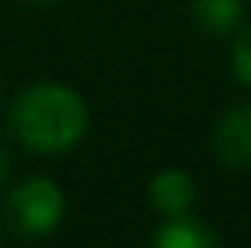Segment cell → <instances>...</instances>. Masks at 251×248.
<instances>
[{
    "label": "cell",
    "mask_w": 251,
    "mask_h": 248,
    "mask_svg": "<svg viewBox=\"0 0 251 248\" xmlns=\"http://www.w3.org/2000/svg\"><path fill=\"white\" fill-rule=\"evenodd\" d=\"M92 112L78 88L68 82H34L21 88L7 109L10 136L31 153L58 157L75 150L88 133Z\"/></svg>",
    "instance_id": "6da1fadb"
},
{
    "label": "cell",
    "mask_w": 251,
    "mask_h": 248,
    "mask_svg": "<svg viewBox=\"0 0 251 248\" xmlns=\"http://www.w3.org/2000/svg\"><path fill=\"white\" fill-rule=\"evenodd\" d=\"M0 211H3V224L17 238H44L65 218V191L54 177L34 173L17 180L3 194Z\"/></svg>",
    "instance_id": "7a4b0ae2"
},
{
    "label": "cell",
    "mask_w": 251,
    "mask_h": 248,
    "mask_svg": "<svg viewBox=\"0 0 251 248\" xmlns=\"http://www.w3.org/2000/svg\"><path fill=\"white\" fill-rule=\"evenodd\" d=\"M210 153L227 170H251V102L231 106L210 129Z\"/></svg>",
    "instance_id": "3957f363"
},
{
    "label": "cell",
    "mask_w": 251,
    "mask_h": 248,
    "mask_svg": "<svg viewBox=\"0 0 251 248\" xmlns=\"http://www.w3.org/2000/svg\"><path fill=\"white\" fill-rule=\"evenodd\" d=\"M146 197H150V207L163 218L190 214V207L197 204V180L183 166H163L150 177Z\"/></svg>",
    "instance_id": "277c9868"
},
{
    "label": "cell",
    "mask_w": 251,
    "mask_h": 248,
    "mask_svg": "<svg viewBox=\"0 0 251 248\" xmlns=\"http://www.w3.org/2000/svg\"><path fill=\"white\" fill-rule=\"evenodd\" d=\"M190 17L207 38H231L245 24V0H190Z\"/></svg>",
    "instance_id": "5b68a950"
},
{
    "label": "cell",
    "mask_w": 251,
    "mask_h": 248,
    "mask_svg": "<svg viewBox=\"0 0 251 248\" xmlns=\"http://www.w3.org/2000/svg\"><path fill=\"white\" fill-rule=\"evenodd\" d=\"M150 248H221V242L204 221L180 214V218H163Z\"/></svg>",
    "instance_id": "8992f818"
},
{
    "label": "cell",
    "mask_w": 251,
    "mask_h": 248,
    "mask_svg": "<svg viewBox=\"0 0 251 248\" xmlns=\"http://www.w3.org/2000/svg\"><path fill=\"white\" fill-rule=\"evenodd\" d=\"M231 75L251 88V28H238L231 41Z\"/></svg>",
    "instance_id": "52a82bcc"
},
{
    "label": "cell",
    "mask_w": 251,
    "mask_h": 248,
    "mask_svg": "<svg viewBox=\"0 0 251 248\" xmlns=\"http://www.w3.org/2000/svg\"><path fill=\"white\" fill-rule=\"evenodd\" d=\"M10 166H14V160H10L7 146H0V187L7 184V177H10Z\"/></svg>",
    "instance_id": "ba28073f"
},
{
    "label": "cell",
    "mask_w": 251,
    "mask_h": 248,
    "mask_svg": "<svg viewBox=\"0 0 251 248\" xmlns=\"http://www.w3.org/2000/svg\"><path fill=\"white\" fill-rule=\"evenodd\" d=\"M21 3H31V7H51V3H58V0H21Z\"/></svg>",
    "instance_id": "9c48e42d"
},
{
    "label": "cell",
    "mask_w": 251,
    "mask_h": 248,
    "mask_svg": "<svg viewBox=\"0 0 251 248\" xmlns=\"http://www.w3.org/2000/svg\"><path fill=\"white\" fill-rule=\"evenodd\" d=\"M0 248H3V238H0Z\"/></svg>",
    "instance_id": "30bf717a"
}]
</instances>
